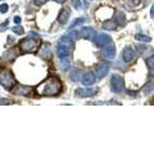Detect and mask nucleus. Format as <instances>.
Listing matches in <instances>:
<instances>
[{"instance_id": "obj_1", "label": "nucleus", "mask_w": 154, "mask_h": 144, "mask_svg": "<svg viewBox=\"0 0 154 144\" xmlns=\"http://www.w3.org/2000/svg\"><path fill=\"white\" fill-rule=\"evenodd\" d=\"M63 88L61 81L57 77L51 76L36 86V92L42 96H54L58 95Z\"/></svg>"}, {"instance_id": "obj_2", "label": "nucleus", "mask_w": 154, "mask_h": 144, "mask_svg": "<svg viewBox=\"0 0 154 144\" xmlns=\"http://www.w3.org/2000/svg\"><path fill=\"white\" fill-rule=\"evenodd\" d=\"M73 40L70 37L65 36L60 38L57 45V56L60 60H64L69 58V52L72 48V41Z\"/></svg>"}, {"instance_id": "obj_3", "label": "nucleus", "mask_w": 154, "mask_h": 144, "mask_svg": "<svg viewBox=\"0 0 154 144\" xmlns=\"http://www.w3.org/2000/svg\"><path fill=\"white\" fill-rule=\"evenodd\" d=\"M0 85L8 90H11L16 86V79L10 69L0 67Z\"/></svg>"}, {"instance_id": "obj_4", "label": "nucleus", "mask_w": 154, "mask_h": 144, "mask_svg": "<svg viewBox=\"0 0 154 144\" xmlns=\"http://www.w3.org/2000/svg\"><path fill=\"white\" fill-rule=\"evenodd\" d=\"M40 44V40H37L36 38H34V37L30 36L24 40H21V41L19 42V47L23 53H34L38 49Z\"/></svg>"}, {"instance_id": "obj_5", "label": "nucleus", "mask_w": 154, "mask_h": 144, "mask_svg": "<svg viewBox=\"0 0 154 144\" xmlns=\"http://www.w3.org/2000/svg\"><path fill=\"white\" fill-rule=\"evenodd\" d=\"M124 86V80L122 76H119L118 74H114L111 78V89L114 92L119 93L122 92Z\"/></svg>"}, {"instance_id": "obj_6", "label": "nucleus", "mask_w": 154, "mask_h": 144, "mask_svg": "<svg viewBox=\"0 0 154 144\" xmlns=\"http://www.w3.org/2000/svg\"><path fill=\"white\" fill-rule=\"evenodd\" d=\"M111 40H112V38L107 34H99V35H96L94 38V43L97 47H104L109 44Z\"/></svg>"}, {"instance_id": "obj_7", "label": "nucleus", "mask_w": 154, "mask_h": 144, "mask_svg": "<svg viewBox=\"0 0 154 144\" xmlns=\"http://www.w3.org/2000/svg\"><path fill=\"white\" fill-rule=\"evenodd\" d=\"M102 55L107 60L114 59L116 56V47L113 43H109L102 48Z\"/></svg>"}, {"instance_id": "obj_8", "label": "nucleus", "mask_w": 154, "mask_h": 144, "mask_svg": "<svg viewBox=\"0 0 154 144\" xmlns=\"http://www.w3.org/2000/svg\"><path fill=\"white\" fill-rule=\"evenodd\" d=\"M81 37L85 40L94 41V38L96 37V32L91 27H84L81 30Z\"/></svg>"}, {"instance_id": "obj_9", "label": "nucleus", "mask_w": 154, "mask_h": 144, "mask_svg": "<svg viewBox=\"0 0 154 144\" xmlns=\"http://www.w3.org/2000/svg\"><path fill=\"white\" fill-rule=\"evenodd\" d=\"M94 93H95L94 88H77L75 90V95L77 97H81V98L91 97Z\"/></svg>"}, {"instance_id": "obj_10", "label": "nucleus", "mask_w": 154, "mask_h": 144, "mask_svg": "<svg viewBox=\"0 0 154 144\" xmlns=\"http://www.w3.org/2000/svg\"><path fill=\"white\" fill-rule=\"evenodd\" d=\"M69 14L70 11L69 8H63L59 14H58V17H57V20L60 24H66L69 20Z\"/></svg>"}, {"instance_id": "obj_11", "label": "nucleus", "mask_w": 154, "mask_h": 144, "mask_svg": "<svg viewBox=\"0 0 154 144\" xmlns=\"http://www.w3.org/2000/svg\"><path fill=\"white\" fill-rule=\"evenodd\" d=\"M108 71H109V64H106V62H103V64H100L97 68L95 69V76L97 78L101 79L108 74Z\"/></svg>"}, {"instance_id": "obj_12", "label": "nucleus", "mask_w": 154, "mask_h": 144, "mask_svg": "<svg viewBox=\"0 0 154 144\" xmlns=\"http://www.w3.org/2000/svg\"><path fill=\"white\" fill-rule=\"evenodd\" d=\"M17 57V51L16 48H11L2 56V60L5 62H13Z\"/></svg>"}, {"instance_id": "obj_13", "label": "nucleus", "mask_w": 154, "mask_h": 144, "mask_svg": "<svg viewBox=\"0 0 154 144\" xmlns=\"http://www.w3.org/2000/svg\"><path fill=\"white\" fill-rule=\"evenodd\" d=\"M31 92H32V88L30 86H17L14 91V94L24 95V96H28Z\"/></svg>"}, {"instance_id": "obj_14", "label": "nucleus", "mask_w": 154, "mask_h": 144, "mask_svg": "<svg viewBox=\"0 0 154 144\" xmlns=\"http://www.w3.org/2000/svg\"><path fill=\"white\" fill-rule=\"evenodd\" d=\"M95 82V76L93 72H88V73H86L83 77H82V84L84 86H91L94 84Z\"/></svg>"}, {"instance_id": "obj_15", "label": "nucleus", "mask_w": 154, "mask_h": 144, "mask_svg": "<svg viewBox=\"0 0 154 144\" xmlns=\"http://www.w3.org/2000/svg\"><path fill=\"white\" fill-rule=\"evenodd\" d=\"M123 60L125 62H130L135 58V52L131 47H126L123 50Z\"/></svg>"}, {"instance_id": "obj_16", "label": "nucleus", "mask_w": 154, "mask_h": 144, "mask_svg": "<svg viewBox=\"0 0 154 144\" xmlns=\"http://www.w3.org/2000/svg\"><path fill=\"white\" fill-rule=\"evenodd\" d=\"M136 47H137L138 53L141 56H143V57L150 55L151 53H152V51H153L151 47H147L146 45H136Z\"/></svg>"}, {"instance_id": "obj_17", "label": "nucleus", "mask_w": 154, "mask_h": 144, "mask_svg": "<svg viewBox=\"0 0 154 144\" xmlns=\"http://www.w3.org/2000/svg\"><path fill=\"white\" fill-rule=\"evenodd\" d=\"M116 23L119 26H124L125 25V14L122 12H118L115 16Z\"/></svg>"}, {"instance_id": "obj_18", "label": "nucleus", "mask_w": 154, "mask_h": 144, "mask_svg": "<svg viewBox=\"0 0 154 144\" xmlns=\"http://www.w3.org/2000/svg\"><path fill=\"white\" fill-rule=\"evenodd\" d=\"M70 79L74 82H78L82 80V71L79 69H74L70 72Z\"/></svg>"}, {"instance_id": "obj_19", "label": "nucleus", "mask_w": 154, "mask_h": 144, "mask_svg": "<svg viewBox=\"0 0 154 144\" xmlns=\"http://www.w3.org/2000/svg\"><path fill=\"white\" fill-rule=\"evenodd\" d=\"M41 56L45 59H49L51 57V49L49 45L45 44L43 46V48H42V51H41Z\"/></svg>"}, {"instance_id": "obj_20", "label": "nucleus", "mask_w": 154, "mask_h": 144, "mask_svg": "<svg viewBox=\"0 0 154 144\" xmlns=\"http://www.w3.org/2000/svg\"><path fill=\"white\" fill-rule=\"evenodd\" d=\"M102 27H103V29H105V30L113 31V30H115L116 28H117V23H115V22L111 21V20H107V21H105L102 24Z\"/></svg>"}, {"instance_id": "obj_21", "label": "nucleus", "mask_w": 154, "mask_h": 144, "mask_svg": "<svg viewBox=\"0 0 154 144\" xmlns=\"http://www.w3.org/2000/svg\"><path fill=\"white\" fill-rule=\"evenodd\" d=\"M135 38H136L137 40L142 41V42H149V41H151V38L150 37L142 35V34H138V35L135 36Z\"/></svg>"}, {"instance_id": "obj_22", "label": "nucleus", "mask_w": 154, "mask_h": 144, "mask_svg": "<svg viewBox=\"0 0 154 144\" xmlns=\"http://www.w3.org/2000/svg\"><path fill=\"white\" fill-rule=\"evenodd\" d=\"M69 66H70V64H69V58H66V59H64V60H61V67H62L63 70H65V71L69 70Z\"/></svg>"}, {"instance_id": "obj_23", "label": "nucleus", "mask_w": 154, "mask_h": 144, "mask_svg": "<svg viewBox=\"0 0 154 144\" xmlns=\"http://www.w3.org/2000/svg\"><path fill=\"white\" fill-rule=\"evenodd\" d=\"M153 90H154V84H152V83H149V84L143 86V93H146V94L150 93L151 91H153Z\"/></svg>"}, {"instance_id": "obj_24", "label": "nucleus", "mask_w": 154, "mask_h": 144, "mask_svg": "<svg viewBox=\"0 0 154 144\" xmlns=\"http://www.w3.org/2000/svg\"><path fill=\"white\" fill-rule=\"evenodd\" d=\"M87 20L86 18H84V17H79V18H77V19H75V20L71 23V25H70V27H69V29H71V28H73V27H75V26H77V25H80V24H82V23H84L85 21Z\"/></svg>"}, {"instance_id": "obj_25", "label": "nucleus", "mask_w": 154, "mask_h": 144, "mask_svg": "<svg viewBox=\"0 0 154 144\" xmlns=\"http://www.w3.org/2000/svg\"><path fill=\"white\" fill-rule=\"evenodd\" d=\"M146 64L150 69H154V55L149 57L146 60Z\"/></svg>"}, {"instance_id": "obj_26", "label": "nucleus", "mask_w": 154, "mask_h": 144, "mask_svg": "<svg viewBox=\"0 0 154 144\" xmlns=\"http://www.w3.org/2000/svg\"><path fill=\"white\" fill-rule=\"evenodd\" d=\"M13 32L17 34V35H22V34H24V29L22 28V26L17 25V26L13 28Z\"/></svg>"}, {"instance_id": "obj_27", "label": "nucleus", "mask_w": 154, "mask_h": 144, "mask_svg": "<svg viewBox=\"0 0 154 144\" xmlns=\"http://www.w3.org/2000/svg\"><path fill=\"white\" fill-rule=\"evenodd\" d=\"M71 4L76 10H80L82 8V2L80 0H71Z\"/></svg>"}, {"instance_id": "obj_28", "label": "nucleus", "mask_w": 154, "mask_h": 144, "mask_svg": "<svg viewBox=\"0 0 154 144\" xmlns=\"http://www.w3.org/2000/svg\"><path fill=\"white\" fill-rule=\"evenodd\" d=\"M8 10H9V6H8L7 4H2V5H0V13L5 14V13H7V12H8Z\"/></svg>"}, {"instance_id": "obj_29", "label": "nucleus", "mask_w": 154, "mask_h": 144, "mask_svg": "<svg viewBox=\"0 0 154 144\" xmlns=\"http://www.w3.org/2000/svg\"><path fill=\"white\" fill-rule=\"evenodd\" d=\"M69 37H70V38H71L73 40H77V38H79V36H78V33H77L76 31H71V32L69 33Z\"/></svg>"}, {"instance_id": "obj_30", "label": "nucleus", "mask_w": 154, "mask_h": 144, "mask_svg": "<svg viewBox=\"0 0 154 144\" xmlns=\"http://www.w3.org/2000/svg\"><path fill=\"white\" fill-rule=\"evenodd\" d=\"M48 0H34V3H35L37 6H42V5L45 4Z\"/></svg>"}, {"instance_id": "obj_31", "label": "nucleus", "mask_w": 154, "mask_h": 144, "mask_svg": "<svg viewBox=\"0 0 154 144\" xmlns=\"http://www.w3.org/2000/svg\"><path fill=\"white\" fill-rule=\"evenodd\" d=\"M11 102L7 98H0V105H10Z\"/></svg>"}, {"instance_id": "obj_32", "label": "nucleus", "mask_w": 154, "mask_h": 144, "mask_svg": "<svg viewBox=\"0 0 154 144\" xmlns=\"http://www.w3.org/2000/svg\"><path fill=\"white\" fill-rule=\"evenodd\" d=\"M14 22L16 23V24H19L21 22V18L19 17V16H14Z\"/></svg>"}, {"instance_id": "obj_33", "label": "nucleus", "mask_w": 154, "mask_h": 144, "mask_svg": "<svg viewBox=\"0 0 154 144\" xmlns=\"http://www.w3.org/2000/svg\"><path fill=\"white\" fill-rule=\"evenodd\" d=\"M7 24H9V20H6L4 23L1 24V27H2V28H1V31H4V30H5V28L7 27Z\"/></svg>"}, {"instance_id": "obj_34", "label": "nucleus", "mask_w": 154, "mask_h": 144, "mask_svg": "<svg viewBox=\"0 0 154 144\" xmlns=\"http://www.w3.org/2000/svg\"><path fill=\"white\" fill-rule=\"evenodd\" d=\"M150 16H151V18H154V3H153L151 10H150Z\"/></svg>"}, {"instance_id": "obj_35", "label": "nucleus", "mask_w": 154, "mask_h": 144, "mask_svg": "<svg viewBox=\"0 0 154 144\" xmlns=\"http://www.w3.org/2000/svg\"><path fill=\"white\" fill-rule=\"evenodd\" d=\"M53 1H55V2H57V3H60V4H62V3L66 2V0H53Z\"/></svg>"}, {"instance_id": "obj_36", "label": "nucleus", "mask_w": 154, "mask_h": 144, "mask_svg": "<svg viewBox=\"0 0 154 144\" xmlns=\"http://www.w3.org/2000/svg\"><path fill=\"white\" fill-rule=\"evenodd\" d=\"M88 1H90V0H88Z\"/></svg>"}, {"instance_id": "obj_37", "label": "nucleus", "mask_w": 154, "mask_h": 144, "mask_svg": "<svg viewBox=\"0 0 154 144\" xmlns=\"http://www.w3.org/2000/svg\"><path fill=\"white\" fill-rule=\"evenodd\" d=\"M0 1H1V0H0Z\"/></svg>"}]
</instances>
